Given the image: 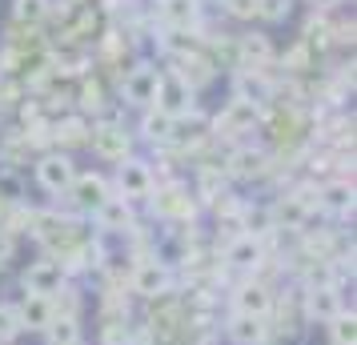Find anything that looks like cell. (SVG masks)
Here are the masks:
<instances>
[{"mask_svg": "<svg viewBox=\"0 0 357 345\" xmlns=\"http://www.w3.org/2000/svg\"><path fill=\"white\" fill-rule=\"evenodd\" d=\"M305 313L313 317V321H333L337 313H345L341 293L333 289V285H317V289H309L305 293Z\"/></svg>", "mask_w": 357, "mask_h": 345, "instance_id": "11", "label": "cell"}, {"mask_svg": "<svg viewBox=\"0 0 357 345\" xmlns=\"http://www.w3.org/2000/svg\"><path fill=\"white\" fill-rule=\"evenodd\" d=\"M89 148L97 153L100 161H129V148H132V137L125 125H113V121H100L89 129Z\"/></svg>", "mask_w": 357, "mask_h": 345, "instance_id": "3", "label": "cell"}, {"mask_svg": "<svg viewBox=\"0 0 357 345\" xmlns=\"http://www.w3.org/2000/svg\"><path fill=\"white\" fill-rule=\"evenodd\" d=\"M257 13L269 20H281V17H289V0H257Z\"/></svg>", "mask_w": 357, "mask_h": 345, "instance_id": "23", "label": "cell"}, {"mask_svg": "<svg viewBox=\"0 0 357 345\" xmlns=\"http://www.w3.org/2000/svg\"><path fill=\"white\" fill-rule=\"evenodd\" d=\"M229 337H233V345H265V337H269L265 317H245V313H237L229 321Z\"/></svg>", "mask_w": 357, "mask_h": 345, "instance_id": "16", "label": "cell"}, {"mask_svg": "<svg viewBox=\"0 0 357 345\" xmlns=\"http://www.w3.org/2000/svg\"><path fill=\"white\" fill-rule=\"evenodd\" d=\"M0 345H8V342H0Z\"/></svg>", "mask_w": 357, "mask_h": 345, "instance_id": "27", "label": "cell"}, {"mask_svg": "<svg viewBox=\"0 0 357 345\" xmlns=\"http://www.w3.org/2000/svg\"><path fill=\"white\" fill-rule=\"evenodd\" d=\"M233 309L245 313V317H265V313L273 309V293H269V285H261V281H245L241 289L233 293Z\"/></svg>", "mask_w": 357, "mask_h": 345, "instance_id": "9", "label": "cell"}, {"mask_svg": "<svg viewBox=\"0 0 357 345\" xmlns=\"http://www.w3.org/2000/svg\"><path fill=\"white\" fill-rule=\"evenodd\" d=\"M329 333H333V345H354V342H357L354 313H337V317L329 321Z\"/></svg>", "mask_w": 357, "mask_h": 345, "instance_id": "21", "label": "cell"}, {"mask_svg": "<svg viewBox=\"0 0 357 345\" xmlns=\"http://www.w3.org/2000/svg\"><path fill=\"white\" fill-rule=\"evenodd\" d=\"M153 109L165 116H173V121H181V116L193 109V84L181 81L177 72H161V89H157V105Z\"/></svg>", "mask_w": 357, "mask_h": 345, "instance_id": "5", "label": "cell"}, {"mask_svg": "<svg viewBox=\"0 0 357 345\" xmlns=\"http://www.w3.org/2000/svg\"><path fill=\"white\" fill-rule=\"evenodd\" d=\"M157 89H161V68L157 65H132L125 72V84H121V97L132 109H153L157 105Z\"/></svg>", "mask_w": 357, "mask_h": 345, "instance_id": "2", "label": "cell"}, {"mask_svg": "<svg viewBox=\"0 0 357 345\" xmlns=\"http://www.w3.org/2000/svg\"><path fill=\"white\" fill-rule=\"evenodd\" d=\"M20 285H24V293L33 297H56L61 289L68 285V269L65 261H56V257H45V261H33L29 269H24V277H20Z\"/></svg>", "mask_w": 357, "mask_h": 345, "instance_id": "1", "label": "cell"}, {"mask_svg": "<svg viewBox=\"0 0 357 345\" xmlns=\"http://www.w3.org/2000/svg\"><path fill=\"white\" fill-rule=\"evenodd\" d=\"M49 17V0H13V20L20 24H40Z\"/></svg>", "mask_w": 357, "mask_h": 345, "instance_id": "20", "label": "cell"}, {"mask_svg": "<svg viewBox=\"0 0 357 345\" xmlns=\"http://www.w3.org/2000/svg\"><path fill=\"white\" fill-rule=\"evenodd\" d=\"M45 337H49V345H73V342H81V325H77V317L56 313L49 321V329H45Z\"/></svg>", "mask_w": 357, "mask_h": 345, "instance_id": "17", "label": "cell"}, {"mask_svg": "<svg viewBox=\"0 0 357 345\" xmlns=\"http://www.w3.org/2000/svg\"><path fill=\"white\" fill-rule=\"evenodd\" d=\"M116 189L125 201H145L153 197V173H149L145 161H121L116 164Z\"/></svg>", "mask_w": 357, "mask_h": 345, "instance_id": "6", "label": "cell"}, {"mask_svg": "<svg viewBox=\"0 0 357 345\" xmlns=\"http://www.w3.org/2000/svg\"><path fill=\"white\" fill-rule=\"evenodd\" d=\"M157 13H161V20L169 24V29L185 33V29H193V24H197L201 4H197V0H161V4H157Z\"/></svg>", "mask_w": 357, "mask_h": 345, "instance_id": "13", "label": "cell"}, {"mask_svg": "<svg viewBox=\"0 0 357 345\" xmlns=\"http://www.w3.org/2000/svg\"><path fill=\"white\" fill-rule=\"evenodd\" d=\"M68 193H73V201H77V209H84V213H97L100 205L113 197V193H109V181H105V177H97V173H84V177H77Z\"/></svg>", "mask_w": 357, "mask_h": 345, "instance_id": "8", "label": "cell"}, {"mask_svg": "<svg viewBox=\"0 0 357 345\" xmlns=\"http://www.w3.org/2000/svg\"><path fill=\"white\" fill-rule=\"evenodd\" d=\"M253 125H257V105H249L241 97H233L229 109L217 116V129H225V132H249Z\"/></svg>", "mask_w": 357, "mask_h": 345, "instance_id": "14", "label": "cell"}, {"mask_svg": "<svg viewBox=\"0 0 357 345\" xmlns=\"http://www.w3.org/2000/svg\"><path fill=\"white\" fill-rule=\"evenodd\" d=\"M141 129H145L149 141H169V137H173V129H177V121H173V116H165V113H157V109H145Z\"/></svg>", "mask_w": 357, "mask_h": 345, "instance_id": "19", "label": "cell"}, {"mask_svg": "<svg viewBox=\"0 0 357 345\" xmlns=\"http://www.w3.org/2000/svg\"><path fill=\"white\" fill-rule=\"evenodd\" d=\"M73 345H84V342H73Z\"/></svg>", "mask_w": 357, "mask_h": 345, "instance_id": "26", "label": "cell"}, {"mask_svg": "<svg viewBox=\"0 0 357 345\" xmlns=\"http://www.w3.org/2000/svg\"><path fill=\"white\" fill-rule=\"evenodd\" d=\"M261 257H265V249H261L257 237H249V233H241V237H233L225 245V261L233 265V269H257Z\"/></svg>", "mask_w": 357, "mask_h": 345, "instance_id": "12", "label": "cell"}, {"mask_svg": "<svg viewBox=\"0 0 357 345\" xmlns=\"http://www.w3.org/2000/svg\"><path fill=\"white\" fill-rule=\"evenodd\" d=\"M241 49L249 52V56H269V45H265V36H245Z\"/></svg>", "mask_w": 357, "mask_h": 345, "instance_id": "25", "label": "cell"}, {"mask_svg": "<svg viewBox=\"0 0 357 345\" xmlns=\"http://www.w3.org/2000/svg\"><path fill=\"white\" fill-rule=\"evenodd\" d=\"M321 205L333 209V213H349V209H354V185L349 181H329L321 189Z\"/></svg>", "mask_w": 357, "mask_h": 345, "instance_id": "18", "label": "cell"}, {"mask_svg": "<svg viewBox=\"0 0 357 345\" xmlns=\"http://www.w3.org/2000/svg\"><path fill=\"white\" fill-rule=\"evenodd\" d=\"M97 225H100L105 233H129V225H132L129 201H125V197H109V201L97 209Z\"/></svg>", "mask_w": 357, "mask_h": 345, "instance_id": "15", "label": "cell"}, {"mask_svg": "<svg viewBox=\"0 0 357 345\" xmlns=\"http://www.w3.org/2000/svg\"><path fill=\"white\" fill-rule=\"evenodd\" d=\"M13 313H17V325L20 329H40V333H45L49 321L56 317V309H52L49 297H33V293H24V301H20Z\"/></svg>", "mask_w": 357, "mask_h": 345, "instance_id": "10", "label": "cell"}, {"mask_svg": "<svg viewBox=\"0 0 357 345\" xmlns=\"http://www.w3.org/2000/svg\"><path fill=\"white\" fill-rule=\"evenodd\" d=\"M61 132H65V145H89V125H84L81 116H73V121H65L61 125Z\"/></svg>", "mask_w": 357, "mask_h": 345, "instance_id": "22", "label": "cell"}, {"mask_svg": "<svg viewBox=\"0 0 357 345\" xmlns=\"http://www.w3.org/2000/svg\"><path fill=\"white\" fill-rule=\"evenodd\" d=\"M132 289H137L141 297H161V293H169V269H165V261H157V257L137 261Z\"/></svg>", "mask_w": 357, "mask_h": 345, "instance_id": "7", "label": "cell"}, {"mask_svg": "<svg viewBox=\"0 0 357 345\" xmlns=\"http://www.w3.org/2000/svg\"><path fill=\"white\" fill-rule=\"evenodd\" d=\"M261 161H265V157H261L257 148H245V153H237V173L249 177V173H257L261 169Z\"/></svg>", "mask_w": 357, "mask_h": 345, "instance_id": "24", "label": "cell"}, {"mask_svg": "<svg viewBox=\"0 0 357 345\" xmlns=\"http://www.w3.org/2000/svg\"><path fill=\"white\" fill-rule=\"evenodd\" d=\"M36 181L45 193H68L73 181H77V164L68 153H45L40 161H36Z\"/></svg>", "mask_w": 357, "mask_h": 345, "instance_id": "4", "label": "cell"}]
</instances>
